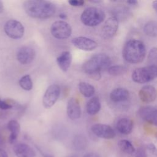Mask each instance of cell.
<instances>
[{"mask_svg": "<svg viewBox=\"0 0 157 157\" xmlns=\"http://www.w3.org/2000/svg\"><path fill=\"white\" fill-rule=\"evenodd\" d=\"M26 13L33 18L45 19L52 17L55 12V6L50 1L43 0H29L24 2Z\"/></svg>", "mask_w": 157, "mask_h": 157, "instance_id": "obj_1", "label": "cell"}, {"mask_svg": "<svg viewBox=\"0 0 157 157\" xmlns=\"http://www.w3.org/2000/svg\"><path fill=\"white\" fill-rule=\"evenodd\" d=\"M111 63V58L107 55L96 54L83 64L82 69L92 79L98 80L101 77V71L108 69Z\"/></svg>", "mask_w": 157, "mask_h": 157, "instance_id": "obj_2", "label": "cell"}, {"mask_svg": "<svg viewBox=\"0 0 157 157\" xmlns=\"http://www.w3.org/2000/svg\"><path fill=\"white\" fill-rule=\"evenodd\" d=\"M146 52L145 46L141 40L132 39L127 41L124 45L122 55L127 62L137 64L145 59Z\"/></svg>", "mask_w": 157, "mask_h": 157, "instance_id": "obj_3", "label": "cell"}, {"mask_svg": "<svg viewBox=\"0 0 157 157\" xmlns=\"http://www.w3.org/2000/svg\"><path fill=\"white\" fill-rule=\"evenodd\" d=\"M105 13L101 9L90 7L85 9L82 13L80 20L88 26H95L101 23L105 19Z\"/></svg>", "mask_w": 157, "mask_h": 157, "instance_id": "obj_4", "label": "cell"}, {"mask_svg": "<svg viewBox=\"0 0 157 157\" xmlns=\"http://www.w3.org/2000/svg\"><path fill=\"white\" fill-rule=\"evenodd\" d=\"M157 77V67L147 66L136 69L132 73V80L137 83H145Z\"/></svg>", "mask_w": 157, "mask_h": 157, "instance_id": "obj_5", "label": "cell"}, {"mask_svg": "<svg viewBox=\"0 0 157 157\" xmlns=\"http://www.w3.org/2000/svg\"><path fill=\"white\" fill-rule=\"evenodd\" d=\"M50 32L54 37L59 39H64L71 36L72 28L67 22L58 20L52 25Z\"/></svg>", "mask_w": 157, "mask_h": 157, "instance_id": "obj_6", "label": "cell"}, {"mask_svg": "<svg viewBox=\"0 0 157 157\" xmlns=\"http://www.w3.org/2000/svg\"><path fill=\"white\" fill-rule=\"evenodd\" d=\"M6 34L12 39H20L23 37L25 33L23 25L15 20H9L4 25Z\"/></svg>", "mask_w": 157, "mask_h": 157, "instance_id": "obj_7", "label": "cell"}, {"mask_svg": "<svg viewBox=\"0 0 157 157\" xmlns=\"http://www.w3.org/2000/svg\"><path fill=\"white\" fill-rule=\"evenodd\" d=\"M60 94V87L58 85L52 84L46 90L42 99V104L45 109L52 107Z\"/></svg>", "mask_w": 157, "mask_h": 157, "instance_id": "obj_8", "label": "cell"}, {"mask_svg": "<svg viewBox=\"0 0 157 157\" xmlns=\"http://www.w3.org/2000/svg\"><path fill=\"white\" fill-rule=\"evenodd\" d=\"M118 29V20L113 16L109 17L104 23L102 29L101 35L104 39L113 37Z\"/></svg>", "mask_w": 157, "mask_h": 157, "instance_id": "obj_9", "label": "cell"}, {"mask_svg": "<svg viewBox=\"0 0 157 157\" xmlns=\"http://www.w3.org/2000/svg\"><path fill=\"white\" fill-rule=\"evenodd\" d=\"M91 131L95 136L102 139H110L115 136L113 129L110 126L105 124H94L91 127Z\"/></svg>", "mask_w": 157, "mask_h": 157, "instance_id": "obj_10", "label": "cell"}, {"mask_svg": "<svg viewBox=\"0 0 157 157\" xmlns=\"http://www.w3.org/2000/svg\"><path fill=\"white\" fill-rule=\"evenodd\" d=\"M138 114L145 121L157 126V109L151 106L140 107Z\"/></svg>", "mask_w": 157, "mask_h": 157, "instance_id": "obj_11", "label": "cell"}, {"mask_svg": "<svg viewBox=\"0 0 157 157\" xmlns=\"http://www.w3.org/2000/svg\"><path fill=\"white\" fill-rule=\"evenodd\" d=\"M35 56V50L29 46L21 47L17 53V59L22 64H29L33 61Z\"/></svg>", "mask_w": 157, "mask_h": 157, "instance_id": "obj_12", "label": "cell"}, {"mask_svg": "<svg viewBox=\"0 0 157 157\" xmlns=\"http://www.w3.org/2000/svg\"><path fill=\"white\" fill-rule=\"evenodd\" d=\"M71 42L77 48L85 51H92L98 46L96 42L85 37H74L72 39Z\"/></svg>", "mask_w": 157, "mask_h": 157, "instance_id": "obj_13", "label": "cell"}, {"mask_svg": "<svg viewBox=\"0 0 157 157\" xmlns=\"http://www.w3.org/2000/svg\"><path fill=\"white\" fill-rule=\"evenodd\" d=\"M139 96L140 99L144 102H152L155 101L157 97V91L153 86L145 85L140 90Z\"/></svg>", "mask_w": 157, "mask_h": 157, "instance_id": "obj_14", "label": "cell"}, {"mask_svg": "<svg viewBox=\"0 0 157 157\" xmlns=\"http://www.w3.org/2000/svg\"><path fill=\"white\" fill-rule=\"evenodd\" d=\"M67 114L71 120H77L81 115V109L78 101L74 98H71L67 105Z\"/></svg>", "mask_w": 157, "mask_h": 157, "instance_id": "obj_15", "label": "cell"}, {"mask_svg": "<svg viewBox=\"0 0 157 157\" xmlns=\"http://www.w3.org/2000/svg\"><path fill=\"white\" fill-rule=\"evenodd\" d=\"M13 151L17 157H35V151L25 143H18L13 146Z\"/></svg>", "mask_w": 157, "mask_h": 157, "instance_id": "obj_16", "label": "cell"}, {"mask_svg": "<svg viewBox=\"0 0 157 157\" xmlns=\"http://www.w3.org/2000/svg\"><path fill=\"white\" fill-rule=\"evenodd\" d=\"M129 96L128 90L124 88H117L113 90L110 94V99L114 102H119L126 101Z\"/></svg>", "mask_w": 157, "mask_h": 157, "instance_id": "obj_17", "label": "cell"}, {"mask_svg": "<svg viewBox=\"0 0 157 157\" xmlns=\"http://www.w3.org/2000/svg\"><path fill=\"white\" fill-rule=\"evenodd\" d=\"M72 56L69 52L65 51L56 58V62L59 68L64 72H66L71 66Z\"/></svg>", "mask_w": 157, "mask_h": 157, "instance_id": "obj_18", "label": "cell"}, {"mask_svg": "<svg viewBox=\"0 0 157 157\" xmlns=\"http://www.w3.org/2000/svg\"><path fill=\"white\" fill-rule=\"evenodd\" d=\"M133 128L132 121L128 118L120 119L117 123V129L121 134H129L132 132Z\"/></svg>", "mask_w": 157, "mask_h": 157, "instance_id": "obj_19", "label": "cell"}, {"mask_svg": "<svg viewBox=\"0 0 157 157\" xmlns=\"http://www.w3.org/2000/svg\"><path fill=\"white\" fill-rule=\"evenodd\" d=\"M7 128L10 132L9 137V142L10 144H13L15 142L19 134L20 131V125L17 121L12 120L9 121L7 124Z\"/></svg>", "mask_w": 157, "mask_h": 157, "instance_id": "obj_20", "label": "cell"}, {"mask_svg": "<svg viewBox=\"0 0 157 157\" xmlns=\"http://www.w3.org/2000/svg\"><path fill=\"white\" fill-rule=\"evenodd\" d=\"M101 109V103L97 96L91 98L86 104V112L90 115H96Z\"/></svg>", "mask_w": 157, "mask_h": 157, "instance_id": "obj_21", "label": "cell"}, {"mask_svg": "<svg viewBox=\"0 0 157 157\" xmlns=\"http://www.w3.org/2000/svg\"><path fill=\"white\" fill-rule=\"evenodd\" d=\"M144 31L148 36L157 37V21L151 20L146 23L144 27Z\"/></svg>", "mask_w": 157, "mask_h": 157, "instance_id": "obj_22", "label": "cell"}, {"mask_svg": "<svg viewBox=\"0 0 157 157\" xmlns=\"http://www.w3.org/2000/svg\"><path fill=\"white\" fill-rule=\"evenodd\" d=\"M78 90L80 93L86 98L91 97L95 92L94 87L92 85L83 82L78 84Z\"/></svg>", "mask_w": 157, "mask_h": 157, "instance_id": "obj_23", "label": "cell"}, {"mask_svg": "<svg viewBox=\"0 0 157 157\" xmlns=\"http://www.w3.org/2000/svg\"><path fill=\"white\" fill-rule=\"evenodd\" d=\"M118 146L122 151L127 154H132L136 151L132 144L125 139L120 140L118 143Z\"/></svg>", "mask_w": 157, "mask_h": 157, "instance_id": "obj_24", "label": "cell"}, {"mask_svg": "<svg viewBox=\"0 0 157 157\" xmlns=\"http://www.w3.org/2000/svg\"><path fill=\"white\" fill-rule=\"evenodd\" d=\"M108 73L113 76H118L124 74L127 71V68L124 66L122 65H114L110 66L107 69Z\"/></svg>", "mask_w": 157, "mask_h": 157, "instance_id": "obj_25", "label": "cell"}, {"mask_svg": "<svg viewBox=\"0 0 157 157\" xmlns=\"http://www.w3.org/2000/svg\"><path fill=\"white\" fill-rule=\"evenodd\" d=\"M129 15V10L125 7H118L114 11V15L118 20H123L128 17Z\"/></svg>", "mask_w": 157, "mask_h": 157, "instance_id": "obj_26", "label": "cell"}, {"mask_svg": "<svg viewBox=\"0 0 157 157\" xmlns=\"http://www.w3.org/2000/svg\"><path fill=\"white\" fill-rule=\"evenodd\" d=\"M19 85L21 88L26 91H29L33 88V82L29 75L23 76L19 80Z\"/></svg>", "mask_w": 157, "mask_h": 157, "instance_id": "obj_27", "label": "cell"}, {"mask_svg": "<svg viewBox=\"0 0 157 157\" xmlns=\"http://www.w3.org/2000/svg\"><path fill=\"white\" fill-rule=\"evenodd\" d=\"M147 66L157 67V47H153L148 52L147 56Z\"/></svg>", "mask_w": 157, "mask_h": 157, "instance_id": "obj_28", "label": "cell"}, {"mask_svg": "<svg viewBox=\"0 0 157 157\" xmlns=\"http://www.w3.org/2000/svg\"><path fill=\"white\" fill-rule=\"evenodd\" d=\"M134 157H147V150L144 147H140L137 150Z\"/></svg>", "mask_w": 157, "mask_h": 157, "instance_id": "obj_29", "label": "cell"}, {"mask_svg": "<svg viewBox=\"0 0 157 157\" xmlns=\"http://www.w3.org/2000/svg\"><path fill=\"white\" fill-rule=\"evenodd\" d=\"M147 149L148 150L150 153H151L153 155L157 156V148L153 144H148L147 145Z\"/></svg>", "mask_w": 157, "mask_h": 157, "instance_id": "obj_30", "label": "cell"}, {"mask_svg": "<svg viewBox=\"0 0 157 157\" xmlns=\"http://www.w3.org/2000/svg\"><path fill=\"white\" fill-rule=\"evenodd\" d=\"M12 107V105L5 101H2L0 98V109L2 110L10 109Z\"/></svg>", "mask_w": 157, "mask_h": 157, "instance_id": "obj_31", "label": "cell"}, {"mask_svg": "<svg viewBox=\"0 0 157 157\" xmlns=\"http://www.w3.org/2000/svg\"><path fill=\"white\" fill-rule=\"evenodd\" d=\"M68 2L71 6L75 7L82 6L84 4V1L83 0H70Z\"/></svg>", "mask_w": 157, "mask_h": 157, "instance_id": "obj_32", "label": "cell"}, {"mask_svg": "<svg viewBox=\"0 0 157 157\" xmlns=\"http://www.w3.org/2000/svg\"><path fill=\"white\" fill-rule=\"evenodd\" d=\"M83 157H100V156L94 152H90L85 154Z\"/></svg>", "mask_w": 157, "mask_h": 157, "instance_id": "obj_33", "label": "cell"}, {"mask_svg": "<svg viewBox=\"0 0 157 157\" xmlns=\"http://www.w3.org/2000/svg\"><path fill=\"white\" fill-rule=\"evenodd\" d=\"M0 157H8L7 152L1 148H0Z\"/></svg>", "mask_w": 157, "mask_h": 157, "instance_id": "obj_34", "label": "cell"}, {"mask_svg": "<svg viewBox=\"0 0 157 157\" xmlns=\"http://www.w3.org/2000/svg\"><path fill=\"white\" fill-rule=\"evenodd\" d=\"M127 3L130 4V5L134 6V5H136L138 3V2L137 1H135V0H130V1H128Z\"/></svg>", "mask_w": 157, "mask_h": 157, "instance_id": "obj_35", "label": "cell"}, {"mask_svg": "<svg viewBox=\"0 0 157 157\" xmlns=\"http://www.w3.org/2000/svg\"><path fill=\"white\" fill-rule=\"evenodd\" d=\"M152 6L153 7V9H155V10L156 11V12L157 13V1H154L152 2Z\"/></svg>", "mask_w": 157, "mask_h": 157, "instance_id": "obj_36", "label": "cell"}, {"mask_svg": "<svg viewBox=\"0 0 157 157\" xmlns=\"http://www.w3.org/2000/svg\"><path fill=\"white\" fill-rule=\"evenodd\" d=\"M4 10V5L1 1H0V13H1Z\"/></svg>", "mask_w": 157, "mask_h": 157, "instance_id": "obj_37", "label": "cell"}, {"mask_svg": "<svg viewBox=\"0 0 157 157\" xmlns=\"http://www.w3.org/2000/svg\"><path fill=\"white\" fill-rule=\"evenodd\" d=\"M59 17L62 19H64L65 18H66V15L65 14H63V13H61L59 15Z\"/></svg>", "mask_w": 157, "mask_h": 157, "instance_id": "obj_38", "label": "cell"}, {"mask_svg": "<svg viewBox=\"0 0 157 157\" xmlns=\"http://www.w3.org/2000/svg\"><path fill=\"white\" fill-rule=\"evenodd\" d=\"M91 1L93 2H100L99 1Z\"/></svg>", "mask_w": 157, "mask_h": 157, "instance_id": "obj_39", "label": "cell"}, {"mask_svg": "<svg viewBox=\"0 0 157 157\" xmlns=\"http://www.w3.org/2000/svg\"><path fill=\"white\" fill-rule=\"evenodd\" d=\"M155 136H156V139H157V132L156 133V135H155Z\"/></svg>", "mask_w": 157, "mask_h": 157, "instance_id": "obj_40", "label": "cell"}, {"mask_svg": "<svg viewBox=\"0 0 157 157\" xmlns=\"http://www.w3.org/2000/svg\"><path fill=\"white\" fill-rule=\"evenodd\" d=\"M47 157H52V156H48V155H47Z\"/></svg>", "mask_w": 157, "mask_h": 157, "instance_id": "obj_41", "label": "cell"}, {"mask_svg": "<svg viewBox=\"0 0 157 157\" xmlns=\"http://www.w3.org/2000/svg\"><path fill=\"white\" fill-rule=\"evenodd\" d=\"M44 157H47V155H45V156H44Z\"/></svg>", "mask_w": 157, "mask_h": 157, "instance_id": "obj_42", "label": "cell"}]
</instances>
